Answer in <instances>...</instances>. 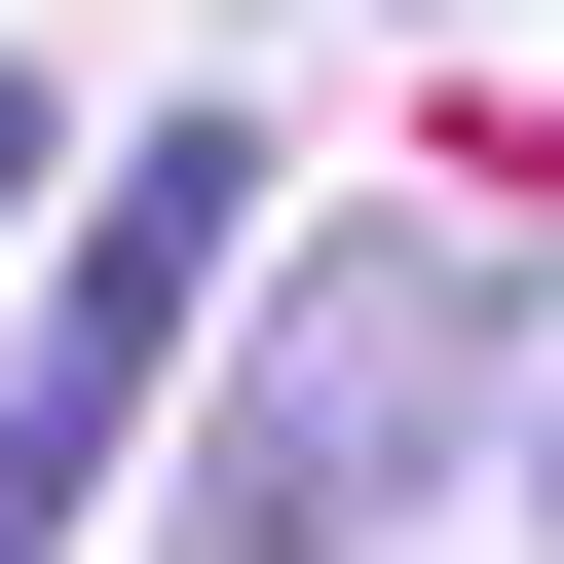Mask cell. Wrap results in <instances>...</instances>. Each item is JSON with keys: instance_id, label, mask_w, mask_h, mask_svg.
I'll return each instance as SVG.
<instances>
[{"instance_id": "obj_4", "label": "cell", "mask_w": 564, "mask_h": 564, "mask_svg": "<svg viewBox=\"0 0 564 564\" xmlns=\"http://www.w3.org/2000/svg\"><path fill=\"white\" fill-rule=\"evenodd\" d=\"M527 489H564V377H527Z\"/></svg>"}, {"instance_id": "obj_1", "label": "cell", "mask_w": 564, "mask_h": 564, "mask_svg": "<svg viewBox=\"0 0 564 564\" xmlns=\"http://www.w3.org/2000/svg\"><path fill=\"white\" fill-rule=\"evenodd\" d=\"M452 452H527V263L489 226H263L188 377V564H377Z\"/></svg>"}, {"instance_id": "obj_2", "label": "cell", "mask_w": 564, "mask_h": 564, "mask_svg": "<svg viewBox=\"0 0 564 564\" xmlns=\"http://www.w3.org/2000/svg\"><path fill=\"white\" fill-rule=\"evenodd\" d=\"M263 302V113H113L39 226V339H0V564H39L113 452H188V339Z\"/></svg>"}, {"instance_id": "obj_3", "label": "cell", "mask_w": 564, "mask_h": 564, "mask_svg": "<svg viewBox=\"0 0 564 564\" xmlns=\"http://www.w3.org/2000/svg\"><path fill=\"white\" fill-rule=\"evenodd\" d=\"M39 151H113V113H39V76H0V226H39Z\"/></svg>"}]
</instances>
